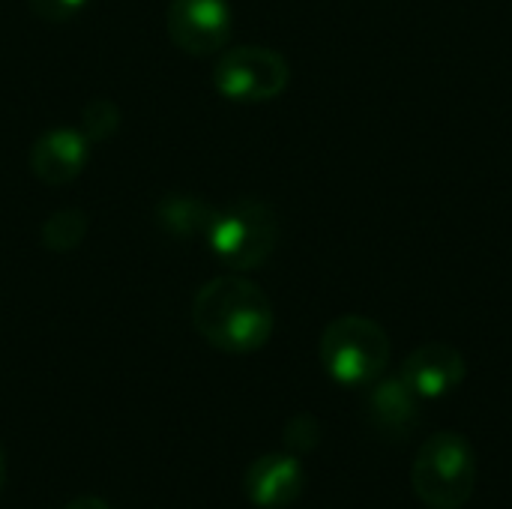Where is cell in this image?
Segmentation results:
<instances>
[{
    "instance_id": "6da1fadb",
    "label": "cell",
    "mask_w": 512,
    "mask_h": 509,
    "mask_svg": "<svg viewBox=\"0 0 512 509\" xmlns=\"http://www.w3.org/2000/svg\"><path fill=\"white\" fill-rule=\"evenodd\" d=\"M192 327L222 354H255L270 342L276 312L261 285L234 273L201 285L192 300Z\"/></svg>"
},
{
    "instance_id": "7a4b0ae2",
    "label": "cell",
    "mask_w": 512,
    "mask_h": 509,
    "mask_svg": "<svg viewBox=\"0 0 512 509\" xmlns=\"http://www.w3.org/2000/svg\"><path fill=\"white\" fill-rule=\"evenodd\" d=\"M411 489L429 509H462L477 489V453L459 432H435L411 465Z\"/></svg>"
},
{
    "instance_id": "3957f363",
    "label": "cell",
    "mask_w": 512,
    "mask_h": 509,
    "mask_svg": "<svg viewBox=\"0 0 512 509\" xmlns=\"http://www.w3.org/2000/svg\"><path fill=\"white\" fill-rule=\"evenodd\" d=\"M204 240L216 261H222L228 270H258L279 243L276 210L258 198H237L225 207H216Z\"/></svg>"
},
{
    "instance_id": "277c9868",
    "label": "cell",
    "mask_w": 512,
    "mask_h": 509,
    "mask_svg": "<svg viewBox=\"0 0 512 509\" xmlns=\"http://www.w3.org/2000/svg\"><path fill=\"white\" fill-rule=\"evenodd\" d=\"M390 336L366 315H342L321 333L318 357L324 372L342 387H369L390 366Z\"/></svg>"
},
{
    "instance_id": "5b68a950",
    "label": "cell",
    "mask_w": 512,
    "mask_h": 509,
    "mask_svg": "<svg viewBox=\"0 0 512 509\" xmlns=\"http://www.w3.org/2000/svg\"><path fill=\"white\" fill-rule=\"evenodd\" d=\"M291 84V66L276 48L237 45L216 57L213 87L222 99L258 105L279 99Z\"/></svg>"
},
{
    "instance_id": "8992f818",
    "label": "cell",
    "mask_w": 512,
    "mask_h": 509,
    "mask_svg": "<svg viewBox=\"0 0 512 509\" xmlns=\"http://www.w3.org/2000/svg\"><path fill=\"white\" fill-rule=\"evenodd\" d=\"M165 30L183 54H216L228 45L234 30L231 0H171L165 9Z\"/></svg>"
},
{
    "instance_id": "52a82bcc",
    "label": "cell",
    "mask_w": 512,
    "mask_h": 509,
    "mask_svg": "<svg viewBox=\"0 0 512 509\" xmlns=\"http://www.w3.org/2000/svg\"><path fill=\"white\" fill-rule=\"evenodd\" d=\"M399 375L420 399L432 402V399H444L462 387V381L468 375V363L456 345L426 342L405 357Z\"/></svg>"
},
{
    "instance_id": "ba28073f",
    "label": "cell",
    "mask_w": 512,
    "mask_h": 509,
    "mask_svg": "<svg viewBox=\"0 0 512 509\" xmlns=\"http://www.w3.org/2000/svg\"><path fill=\"white\" fill-rule=\"evenodd\" d=\"M303 489H306V474L300 456L288 450L258 456L243 474L246 498L261 509H288L300 501Z\"/></svg>"
},
{
    "instance_id": "9c48e42d",
    "label": "cell",
    "mask_w": 512,
    "mask_h": 509,
    "mask_svg": "<svg viewBox=\"0 0 512 509\" xmlns=\"http://www.w3.org/2000/svg\"><path fill=\"white\" fill-rule=\"evenodd\" d=\"M90 162V141L81 129L54 126L30 147V171L48 186H69L84 174Z\"/></svg>"
},
{
    "instance_id": "30bf717a",
    "label": "cell",
    "mask_w": 512,
    "mask_h": 509,
    "mask_svg": "<svg viewBox=\"0 0 512 509\" xmlns=\"http://www.w3.org/2000/svg\"><path fill=\"white\" fill-rule=\"evenodd\" d=\"M420 396L402 381V375L378 378L369 384L366 417L372 429L387 441H405L420 423Z\"/></svg>"
},
{
    "instance_id": "8fae6325",
    "label": "cell",
    "mask_w": 512,
    "mask_h": 509,
    "mask_svg": "<svg viewBox=\"0 0 512 509\" xmlns=\"http://www.w3.org/2000/svg\"><path fill=\"white\" fill-rule=\"evenodd\" d=\"M213 213H216V207H210L204 198L174 192L159 201L156 222L171 237H195V234H207Z\"/></svg>"
},
{
    "instance_id": "7c38bea8",
    "label": "cell",
    "mask_w": 512,
    "mask_h": 509,
    "mask_svg": "<svg viewBox=\"0 0 512 509\" xmlns=\"http://www.w3.org/2000/svg\"><path fill=\"white\" fill-rule=\"evenodd\" d=\"M42 246L51 252H72L87 237V216L81 210H57L42 222Z\"/></svg>"
},
{
    "instance_id": "4fadbf2b",
    "label": "cell",
    "mask_w": 512,
    "mask_h": 509,
    "mask_svg": "<svg viewBox=\"0 0 512 509\" xmlns=\"http://www.w3.org/2000/svg\"><path fill=\"white\" fill-rule=\"evenodd\" d=\"M321 438H324V429H321V420L315 414H297L285 423L282 429V441H285V450L294 453V456H309L321 447Z\"/></svg>"
},
{
    "instance_id": "5bb4252c",
    "label": "cell",
    "mask_w": 512,
    "mask_h": 509,
    "mask_svg": "<svg viewBox=\"0 0 512 509\" xmlns=\"http://www.w3.org/2000/svg\"><path fill=\"white\" fill-rule=\"evenodd\" d=\"M120 129V108L108 99H93L84 114H81V132L87 135V141L99 144V141H108L114 132Z\"/></svg>"
},
{
    "instance_id": "9a60e30c",
    "label": "cell",
    "mask_w": 512,
    "mask_h": 509,
    "mask_svg": "<svg viewBox=\"0 0 512 509\" xmlns=\"http://www.w3.org/2000/svg\"><path fill=\"white\" fill-rule=\"evenodd\" d=\"M90 0H27L30 12L45 24H66L87 9Z\"/></svg>"
},
{
    "instance_id": "2e32d148",
    "label": "cell",
    "mask_w": 512,
    "mask_h": 509,
    "mask_svg": "<svg viewBox=\"0 0 512 509\" xmlns=\"http://www.w3.org/2000/svg\"><path fill=\"white\" fill-rule=\"evenodd\" d=\"M63 509H111V507H108V501H102L99 495H81V498L69 501Z\"/></svg>"
},
{
    "instance_id": "e0dca14e",
    "label": "cell",
    "mask_w": 512,
    "mask_h": 509,
    "mask_svg": "<svg viewBox=\"0 0 512 509\" xmlns=\"http://www.w3.org/2000/svg\"><path fill=\"white\" fill-rule=\"evenodd\" d=\"M3 483H6V456H3V447H0V492H3Z\"/></svg>"
}]
</instances>
